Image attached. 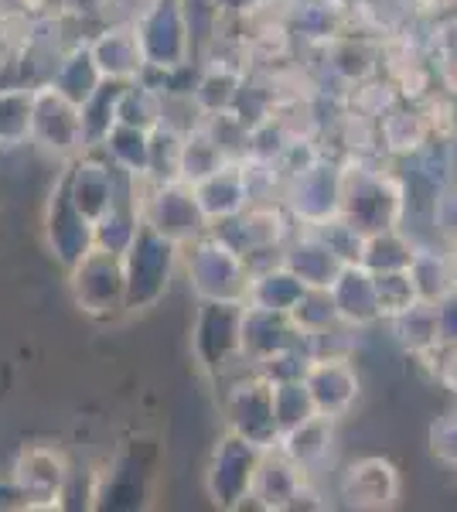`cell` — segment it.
Segmentation results:
<instances>
[{"label": "cell", "mask_w": 457, "mask_h": 512, "mask_svg": "<svg viewBox=\"0 0 457 512\" xmlns=\"http://www.w3.org/2000/svg\"><path fill=\"white\" fill-rule=\"evenodd\" d=\"M215 7H219L222 18H232V21H243V18H253L256 11H263V7L270 4V0H212Z\"/></svg>", "instance_id": "7dc6e473"}, {"label": "cell", "mask_w": 457, "mask_h": 512, "mask_svg": "<svg viewBox=\"0 0 457 512\" xmlns=\"http://www.w3.org/2000/svg\"><path fill=\"white\" fill-rule=\"evenodd\" d=\"M270 386H273V417H277L280 434L318 414L304 379H284V383H270Z\"/></svg>", "instance_id": "60d3db41"}, {"label": "cell", "mask_w": 457, "mask_h": 512, "mask_svg": "<svg viewBox=\"0 0 457 512\" xmlns=\"http://www.w3.org/2000/svg\"><path fill=\"white\" fill-rule=\"evenodd\" d=\"M62 181L69 188V198L76 202V209L86 219L96 222L137 178H130L127 171L110 164V158L99 147H89V151L76 154V158L65 164Z\"/></svg>", "instance_id": "7c38bea8"}, {"label": "cell", "mask_w": 457, "mask_h": 512, "mask_svg": "<svg viewBox=\"0 0 457 512\" xmlns=\"http://www.w3.org/2000/svg\"><path fill=\"white\" fill-rule=\"evenodd\" d=\"M140 181L144 178H137L134 185H130L127 192L116 198L110 209L93 222V243L99 250L116 253V256H123L130 250L140 222H144V216H140Z\"/></svg>", "instance_id": "83f0119b"}, {"label": "cell", "mask_w": 457, "mask_h": 512, "mask_svg": "<svg viewBox=\"0 0 457 512\" xmlns=\"http://www.w3.org/2000/svg\"><path fill=\"white\" fill-rule=\"evenodd\" d=\"M243 362L249 366H260V362L273 359L277 352H287L294 345L304 342V335L297 332V325L290 321L287 311H270V308H256V304L243 301Z\"/></svg>", "instance_id": "ac0fdd59"}, {"label": "cell", "mask_w": 457, "mask_h": 512, "mask_svg": "<svg viewBox=\"0 0 457 512\" xmlns=\"http://www.w3.org/2000/svg\"><path fill=\"white\" fill-rule=\"evenodd\" d=\"M335 311L348 328H369L379 321V304H376V277L362 267V263H345L342 274L335 277V284L328 287Z\"/></svg>", "instance_id": "cb8c5ba5"}, {"label": "cell", "mask_w": 457, "mask_h": 512, "mask_svg": "<svg viewBox=\"0 0 457 512\" xmlns=\"http://www.w3.org/2000/svg\"><path fill=\"white\" fill-rule=\"evenodd\" d=\"M331 437H335V420L314 414L311 420H304V424H297V427H290V431L280 434L277 451L284 454L287 461H294V465L307 475V472H314L324 458H328Z\"/></svg>", "instance_id": "f1b7e54d"}, {"label": "cell", "mask_w": 457, "mask_h": 512, "mask_svg": "<svg viewBox=\"0 0 457 512\" xmlns=\"http://www.w3.org/2000/svg\"><path fill=\"white\" fill-rule=\"evenodd\" d=\"M229 161L226 147L219 144V137L212 134L209 120H202L198 127H191L185 140H181V171L178 181L185 185H198L202 178H209L212 171H219Z\"/></svg>", "instance_id": "4dcf8cb0"}, {"label": "cell", "mask_w": 457, "mask_h": 512, "mask_svg": "<svg viewBox=\"0 0 457 512\" xmlns=\"http://www.w3.org/2000/svg\"><path fill=\"white\" fill-rule=\"evenodd\" d=\"M181 263H185L188 287L198 301H246L253 267L243 253L232 250L212 229L181 246Z\"/></svg>", "instance_id": "3957f363"}, {"label": "cell", "mask_w": 457, "mask_h": 512, "mask_svg": "<svg viewBox=\"0 0 457 512\" xmlns=\"http://www.w3.org/2000/svg\"><path fill=\"white\" fill-rule=\"evenodd\" d=\"M307 485V475L294 461H287L277 448L263 451L260 468H256L253 489H249V502L267 512H287L297 509V499H301Z\"/></svg>", "instance_id": "d6986e66"}, {"label": "cell", "mask_w": 457, "mask_h": 512, "mask_svg": "<svg viewBox=\"0 0 457 512\" xmlns=\"http://www.w3.org/2000/svg\"><path fill=\"white\" fill-rule=\"evenodd\" d=\"M403 4H406V7H423L427 0H403Z\"/></svg>", "instance_id": "816d5d0a"}, {"label": "cell", "mask_w": 457, "mask_h": 512, "mask_svg": "<svg viewBox=\"0 0 457 512\" xmlns=\"http://www.w3.org/2000/svg\"><path fill=\"white\" fill-rule=\"evenodd\" d=\"M134 31L144 52V65L151 69H181L195 62L181 0H147L134 18Z\"/></svg>", "instance_id": "52a82bcc"}, {"label": "cell", "mask_w": 457, "mask_h": 512, "mask_svg": "<svg viewBox=\"0 0 457 512\" xmlns=\"http://www.w3.org/2000/svg\"><path fill=\"white\" fill-rule=\"evenodd\" d=\"M191 188H195V198H198V205H202V212L209 222L232 219V216H239L246 205H253L243 158H229L219 171H212L209 178H202Z\"/></svg>", "instance_id": "7402d4cb"}, {"label": "cell", "mask_w": 457, "mask_h": 512, "mask_svg": "<svg viewBox=\"0 0 457 512\" xmlns=\"http://www.w3.org/2000/svg\"><path fill=\"white\" fill-rule=\"evenodd\" d=\"M324 4H331L335 11H342V14H355V11H362L369 0H324Z\"/></svg>", "instance_id": "681fc988"}, {"label": "cell", "mask_w": 457, "mask_h": 512, "mask_svg": "<svg viewBox=\"0 0 457 512\" xmlns=\"http://www.w3.org/2000/svg\"><path fill=\"white\" fill-rule=\"evenodd\" d=\"M376 277V304H379V321L396 318L400 311L410 308L413 301H420L413 291V280L406 270H393V274H372Z\"/></svg>", "instance_id": "b9f144b4"}, {"label": "cell", "mask_w": 457, "mask_h": 512, "mask_svg": "<svg viewBox=\"0 0 457 512\" xmlns=\"http://www.w3.org/2000/svg\"><path fill=\"white\" fill-rule=\"evenodd\" d=\"M181 134L171 123H157L151 130V154H147V185H164V181H178L181 171Z\"/></svg>", "instance_id": "f35d334b"}, {"label": "cell", "mask_w": 457, "mask_h": 512, "mask_svg": "<svg viewBox=\"0 0 457 512\" xmlns=\"http://www.w3.org/2000/svg\"><path fill=\"white\" fill-rule=\"evenodd\" d=\"M140 216L147 226H154L161 236L174 239L178 246H188L191 239L205 236L212 222L205 219L202 205L195 198V188L185 181H164V185H147L140 181Z\"/></svg>", "instance_id": "9c48e42d"}, {"label": "cell", "mask_w": 457, "mask_h": 512, "mask_svg": "<svg viewBox=\"0 0 457 512\" xmlns=\"http://www.w3.org/2000/svg\"><path fill=\"white\" fill-rule=\"evenodd\" d=\"M31 144L58 161H72L86 151L82 140V110L62 96L52 82L31 89Z\"/></svg>", "instance_id": "ba28073f"}, {"label": "cell", "mask_w": 457, "mask_h": 512, "mask_svg": "<svg viewBox=\"0 0 457 512\" xmlns=\"http://www.w3.org/2000/svg\"><path fill=\"white\" fill-rule=\"evenodd\" d=\"M31 89L35 86H0V147L4 151L31 144Z\"/></svg>", "instance_id": "8d00e7d4"}, {"label": "cell", "mask_w": 457, "mask_h": 512, "mask_svg": "<svg viewBox=\"0 0 457 512\" xmlns=\"http://www.w3.org/2000/svg\"><path fill=\"white\" fill-rule=\"evenodd\" d=\"M301 379L314 400V410L331 420L345 417L348 410L355 407L359 390H362L359 373H355V366L348 362V355H314V359L307 362Z\"/></svg>", "instance_id": "e0dca14e"}, {"label": "cell", "mask_w": 457, "mask_h": 512, "mask_svg": "<svg viewBox=\"0 0 457 512\" xmlns=\"http://www.w3.org/2000/svg\"><path fill=\"white\" fill-rule=\"evenodd\" d=\"M243 301H198L191 321V359L209 376L229 373L243 362Z\"/></svg>", "instance_id": "277c9868"}, {"label": "cell", "mask_w": 457, "mask_h": 512, "mask_svg": "<svg viewBox=\"0 0 457 512\" xmlns=\"http://www.w3.org/2000/svg\"><path fill=\"white\" fill-rule=\"evenodd\" d=\"M280 202H284L287 216L307 229L342 216V161L321 154L307 168L287 175Z\"/></svg>", "instance_id": "8992f818"}, {"label": "cell", "mask_w": 457, "mask_h": 512, "mask_svg": "<svg viewBox=\"0 0 457 512\" xmlns=\"http://www.w3.org/2000/svg\"><path fill=\"white\" fill-rule=\"evenodd\" d=\"M430 222H434V233L444 243L457 239V178L440 185L434 198H430Z\"/></svg>", "instance_id": "ee69618b"}, {"label": "cell", "mask_w": 457, "mask_h": 512, "mask_svg": "<svg viewBox=\"0 0 457 512\" xmlns=\"http://www.w3.org/2000/svg\"><path fill=\"white\" fill-rule=\"evenodd\" d=\"M123 86H127V82L103 79L96 93L79 106V110H82V140H86V151H89V147L103 144L106 134H110V130L116 127V106H120Z\"/></svg>", "instance_id": "d590c367"}, {"label": "cell", "mask_w": 457, "mask_h": 512, "mask_svg": "<svg viewBox=\"0 0 457 512\" xmlns=\"http://www.w3.org/2000/svg\"><path fill=\"white\" fill-rule=\"evenodd\" d=\"M65 14H82V18H93V14H103L110 7V0H58Z\"/></svg>", "instance_id": "c3c4849f"}, {"label": "cell", "mask_w": 457, "mask_h": 512, "mask_svg": "<svg viewBox=\"0 0 457 512\" xmlns=\"http://www.w3.org/2000/svg\"><path fill=\"white\" fill-rule=\"evenodd\" d=\"M338 495H342L345 506L355 512H386V509L400 506L403 482L393 461L379 458V454H369V458H359L345 468Z\"/></svg>", "instance_id": "2e32d148"}, {"label": "cell", "mask_w": 457, "mask_h": 512, "mask_svg": "<svg viewBox=\"0 0 457 512\" xmlns=\"http://www.w3.org/2000/svg\"><path fill=\"white\" fill-rule=\"evenodd\" d=\"M280 263H284L304 287H331L345 267L342 256L331 250L314 229H304V226L294 239H287V243L280 246Z\"/></svg>", "instance_id": "ffe728a7"}, {"label": "cell", "mask_w": 457, "mask_h": 512, "mask_svg": "<svg viewBox=\"0 0 457 512\" xmlns=\"http://www.w3.org/2000/svg\"><path fill=\"white\" fill-rule=\"evenodd\" d=\"M246 65L232 62V59H209L198 62V79L195 89H191V99H195L198 113L202 117H222V113H232L239 103V93L246 86Z\"/></svg>", "instance_id": "44dd1931"}, {"label": "cell", "mask_w": 457, "mask_h": 512, "mask_svg": "<svg viewBox=\"0 0 457 512\" xmlns=\"http://www.w3.org/2000/svg\"><path fill=\"white\" fill-rule=\"evenodd\" d=\"M45 246L52 260L69 274L72 267L93 250V219H86L69 198V188L58 178L45 205Z\"/></svg>", "instance_id": "9a60e30c"}, {"label": "cell", "mask_w": 457, "mask_h": 512, "mask_svg": "<svg viewBox=\"0 0 457 512\" xmlns=\"http://www.w3.org/2000/svg\"><path fill=\"white\" fill-rule=\"evenodd\" d=\"M413 253H417V243L403 233V226L382 229V233L362 239L359 263L369 274H393V270H410Z\"/></svg>", "instance_id": "d6a6232c"}, {"label": "cell", "mask_w": 457, "mask_h": 512, "mask_svg": "<svg viewBox=\"0 0 457 512\" xmlns=\"http://www.w3.org/2000/svg\"><path fill=\"white\" fill-rule=\"evenodd\" d=\"M45 82H52L58 93L69 96L76 106L86 103V99L99 89V82H103V72H99L93 52H89V38L72 41L65 52H58V59L52 69H48Z\"/></svg>", "instance_id": "4316f807"}, {"label": "cell", "mask_w": 457, "mask_h": 512, "mask_svg": "<svg viewBox=\"0 0 457 512\" xmlns=\"http://www.w3.org/2000/svg\"><path fill=\"white\" fill-rule=\"evenodd\" d=\"M69 294L86 318L110 321L127 311V280H123V256L93 246L76 267L69 270Z\"/></svg>", "instance_id": "5b68a950"}, {"label": "cell", "mask_w": 457, "mask_h": 512, "mask_svg": "<svg viewBox=\"0 0 457 512\" xmlns=\"http://www.w3.org/2000/svg\"><path fill=\"white\" fill-rule=\"evenodd\" d=\"M376 134H379L382 151L406 161L437 134V120L430 117L427 110H420L417 103H403L400 99V103L376 123Z\"/></svg>", "instance_id": "603a6c76"}, {"label": "cell", "mask_w": 457, "mask_h": 512, "mask_svg": "<svg viewBox=\"0 0 457 512\" xmlns=\"http://www.w3.org/2000/svg\"><path fill=\"white\" fill-rule=\"evenodd\" d=\"M406 274H410L413 291H417L420 301L430 304H437L440 297H447L457 287L451 256H447V250H434V246H417Z\"/></svg>", "instance_id": "836d02e7"}, {"label": "cell", "mask_w": 457, "mask_h": 512, "mask_svg": "<svg viewBox=\"0 0 457 512\" xmlns=\"http://www.w3.org/2000/svg\"><path fill=\"white\" fill-rule=\"evenodd\" d=\"M222 414H226V431L246 437L249 444L270 451L277 448V417H273V386L260 373L239 379L226 390L222 400Z\"/></svg>", "instance_id": "4fadbf2b"}, {"label": "cell", "mask_w": 457, "mask_h": 512, "mask_svg": "<svg viewBox=\"0 0 457 512\" xmlns=\"http://www.w3.org/2000/svg\"><path fill=\"white\" fill-rule=\"evenodd\" d=\"M307 287L297 280L280 260L267 263V267L253 270L249 274V287H246V304H256V308H270V311H287L301 301V294Z\"/></svg>", "instance_id": "f546056e"}, {"label": "cell", "mask_w": 457, "mask_h": 512, "mask_svg": "<svg viewBox=\"0 0 457 512\" xmlns=\"http://www.w3.org/2000/svg\"><path fill=\"white\" fill-rule=\"evenodd\" d=\"M307 229V226H304ZM314 233H318L324 243L331 246L338 256H342L345 263H359V250H362V233L355 226H348V222L342 216H335V219H328V222H321V226H311Z\"/></svg>", "instance_id": "7bdbcfd3"}, {"label": "cell", "mask_w": 457, "mask_h": 512, "mask_svg": "<svg viewBox=\"0 0 457 512\" xmlns=\"http://www.w3.org/2000/svg\"><path fill=\"white\" fill-rule=\"evenodd\" d=\"M164 120V96L147 86L144 79H130L120 93V106H116V123L127 127L154 130Z\"/></svg>", "instance_id": "74e56055"}, {"label": "cell", "mask_w": 457, "mask_h": 512, "mask_svg": "<svg viewBox=\"0 0 457 512\" xmlns=\"http://www.w3.org/2000/svg\"><path fill=\"white\" fill-rule=\"evenodd\" d=\"M437 332L440 345H457V287L437 301Z\"/></svg>", "instance_id": "bcb514c9"}, {"label": "cell", "mask_w": 457, "mask_h": 512, "mask_svg": "<svg viewBox=\"0 0 457 512\" xmlns=\"http://www.w3.org/2000/svg\"><path fill=\"white\" fill-rule=\"evenodd\" d=\"M447 256H451V267H454V280H457V239L447 243Z\"/></svg>", "instance_id": "f907efd6"}, {"label": "cell", "mask_w": 457, "mask_h": 512, "mask_svg": "<svg viewBox=\"0 0 457 512\" xmlns=\"http://www.w3.org/2000/svg\"><path fill=\"white\" fill-rule=\"evenodd\" d=\"M379 59H382V45L372 38L345 35V31H338L335 38L324 41V65H328L331 76L348 89L376 76Z\"/></svg>", "instance_id": "484cf974"}, {"label": "cell", "mask_w": 457, "mask_h": 512, "mask_svg": "<svg viewBox=\"0 0 457 512\" xmlns=\"http://www.w3.org/2000/svg\"><path fill=\"white\" fill-rule=\"evenodd\" d=\"M290 222L294 219L287 216L284 202H253L239 216L212 222V233L226 239L246 260H253L260 253H280V246L287 243Z\"/></svg>", "instance_id": "5bb4252c"}, {"label": "cell", "mask_w": 457, "mask_h": 512, "mask_svg": "<svg viewBox=\"0 0 457 512\" xmlns=\"http://www.w3.org/2000/svg\"><path fill=\"white\" fill-rule=\"evenodd\" d=\"M290 321H294L297 332H301L304 338L331 332V328L342 325V318H338L328 287H307V291L301 294V301L290 308Z\"/></svg>", "instance_id": "ab89813d"}, {"label": "cell", "mask_w": 457, "mask_h": 512, "mask_svg": "<svg viewBox=\"0 0 457 512\" xmlns=\"http://www.w3.org/2000/svg\"><path fill=\"white\" fill-rule=\"evenodd\" d=\"M427 441H430V454H434L440 465L457 468V410L437 417L434 424H430Z\"/></svg>", "instance_id": "f6af8a7d"}, {"label": "cell", "mask_w": 457, "mask_h": 512, "mask_svg": "<svg viewBox=\"0 0 457 512\" xmlns=\"http://www.w3.org/2000/svg\"><path fill=\"white\" fill-rule=\"evenodd\" d=\"M181 263V246L161 236L154 226L140 222L134 243L123 253V280H127V315H140L161 304L168 294L174 270Z\"/></svg>", "instance_id": "7a4b0ae2"}, {"label": "cell", "mask_w": 457, "mask_h": 512, "mask_svg": "<svg viewBox=\"0 0 457 512\" xmlns=\"http://www.w3.org/2000/svg\"><path fill=\"white\" fill-rule=\"evenodd\" d=\"M89 52L103 72V79H120L130 82L144 72V52H140V41L134 31V21L110 24L96 38H89Z\"/></svg>", "instance_id": "d4e9b609"}, {"label": "cell", "mask_w": 457, "mask_h": 512, "mask_svg": "<svg viewBox=\"0 0 457 512\" xmlns=\"http://www.w3.org/2000/svg\"><path fill=\"white\" fill-rule=\"evenodd\" d=\"M72 478V465L55 444H28L18 451L11 465V489L24 499V509H55L62 506L65 485Z\"/></svg>", "instance_id": "30bf717a"}, {"label": "cell", "mask_w": 457, "mask_h": 512, "mask_svg": "<svg viewBox=\"0 0 457 512\" xmlns=\"http://www.w3.org/2000/svg\"><path fill=\"white\" fill-rule=\"evenodd\" d=\"M342 219L362 236L406 222V181L362 158L342 161Z\"/></svg>", "instance_id": "6da1fadb"}, {"label": "cell", "mask_w": 457, "mask_h": 512, "mask_svg": "<svg viewBox=\"0 0 457 512\" xmlns=\"http://www.w3.org/2000/svg\"><path fill=\"white\" fill-rule=\"evenodd\" d=\"M99 151L110 158L120 171H127L130 178H147V154H151V130L127 127V123H116L99 144Z\"/></svg>", "instance_id": "e575fe53"}, {"label": "cell", "mask_w": 457, "mask_h": 512, "mask_svg": "<svg viewBox=\"0 0 457 512\" xmlns=\"http://www.w3.org/2000/svg\"><path fill=\"white\" fill-rule=\"evenodd\" d=\"M389 325H393V335H396V342H400V349L417 355V359L430 355L440 345L437 304H430V301H413L406 311L389 318Z\"/></svg>", "instance_id": "1f68e13d"}, {"label": "cell", "mask_w": 457, "mask_h": 512, "mask_svg": "<svg viewBox=\"0 0 457 512\" xmlns=\"http://www.w3.org/2000/svg\"><path fill=\"white\" fill-rule=\"evenodd\" d=\"M263 448L249 444L246 437L226 431L215 441V451L205 468V492L219 509H243L249 502L256 468H260Z\"/></svg>", "instance_id": "8fae6325"}]
</instances>
